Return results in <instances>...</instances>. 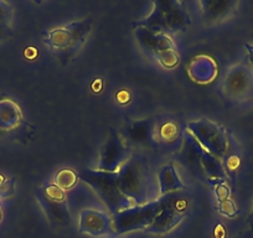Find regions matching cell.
Returning a JSON list of instances; mask_svg holds the SVG:
<instances>
[{"label": "cell", "instance_id": "cell-23", "mask_svg": "<svg viewBox=\"0 0 253 238\" xmlns=\"http://www.w3.org/2000/svg\"><path fill=\"white\" fill-rule=\"evenodd\" d=\"M247 225L250 226V231H251V233H252L253 232V208H252V211H251L250 216H248V218H247Z\"/></svg>", "mask_w": 253, "mask_h": 238}, {"label": "cell", "instance_id": "cell-14", "mask_svg": "<svg viewBox=\"0 0 253 238\" xmlns=\"http://www.w3.org/2000/svg\"><path fill=\"white\" fill-rule=\"evenodd\" d=\"M158 183H159L160 195L163 196L184 189V184L179 179L176 170L172 165H167L163 167L162 171L158 175Z\"/></svg>", "mask_w": 253, "mask_h": 238}, {"label": "cell", "instance_id": "cell-13", "mask_svg": "<svg viewBox=\"0 0 253 238\" xmlns=\"http://www.w3.org/2000/svg\"><path fill=\"white\" fill-rule=\"evenodd\" d=\"M199 5L201 6L203 18L206 23L217 24L232 15L233 11L237 8L238 3L237 1H230V0H226V1L212 0V1H200Z\"/></svg>", "mask_w": 253, "mask_h": 238}, {"label": "cell", "instance_id": "cell-1", "mask_svg": "<svg viewBox=\"0 0 253 238\" xmlns=\"http://www.w3.org/2000/svg\"><path fill=\"white\" fill-rule=\"evenodd\" d=\"M154 184L147 159L139 155L130 157L118 171L119 190L134 206L152 202Z\"/></svg>", "mask_w": 253, "mask_h": 238}, {"label": "cell", "instance_id": "cell-24", "mask_svg": "<svg viewBox=\"0 0 253 238\" xmlns=\"http://www.w3.org/2000/svg\"><path fill=\"white\" fill-rule=\"evenodd\" d=\"M247 47L250 48V50H248V51H250V58H251V61L253 62V46H248L247 45Z\"/></svg>", "mask_w": 253, "mask_h": 238}, {"label": "cell", "instance_id": "cell-21", "mask_svg": "<svg viewBox=\"0 0 253 238\" xmlns=\"http://www.w3.org/2000/svg\"><path fill=\"white\" fill-rule=\"evenodd\" d=\"M225 236H226L225 230H223L222 226L218 225L215 230V237L216 238H225Z\"/></svg>", "mask_w": 253, "mask_h": 238}, {"label": "cell", "instance_id": "cell-7", "mask_svg": "<svg viewBox=\"0 0 253 238\" xmlns=\"http://www.w3.org/2000/svg\"><path fill=\"white\" fill-rule=\"evenodd\" d=\"M189 201L182 196L171 193L162 198V208L148 230L149 233L163 235L174 230L186 215Z\"/></svg>", "mask_w": 253, "mask_h": 238}, {"label": "cell", "instance_id": "cell-11", "mask_svg": "<svg viewBox=\"0 0 253 238\" xmlns=\"http://www.w3.org/2000/svg\"><path fill=\"white\" fill-rule=\"evenodd\" d=\"M79 231L84 235L92 237H102L107 235H114L113 218L101 211L87 208L80 215Z\"/></svg>", "mask_w": 253, "mask_h": 238}, {"label": "cell", "instance_id": "cell-18", "mask_svg": "<svg viewBox=\"0 0 253 238\" xmlns=\"http://www.w3.org/2000/svg\"><path fill=\"white\" fill-rule=\"evenodd\" d=\"M217 210L220 211L223 216H227V217H233V216H236V213H237V207L233 205V202L230 198H227V200L225 201H221Z\"/></svg>", "mask_w": 253, "mask_h": 238}, {"label": "cell", "instance_id": "cell-9", "mask_svg": "<svg viewBox=\"0 0 253 238\" xmlns=\"http://www.w3.org/2000/svg\"><path fill=\"white\" fill-rule=\"evenodd\" d=\"M252 89L253 74L245 65L232 67L223 79V96L230 101H241L246 98Z\"/></svg>", "mask_w": 253, "mask_h": 238}, {"label": "cell", "instance_id": "cell-2", "mask_svg": "<svg viewBox=\"0 0 253 238\" xmlns=\"http://www.w3.org/2000/svg\"><path fill=\"white\" fill-rule=\"evenodd\" d=\"M190 25V16L181 1H155L149 16L133 23L135 29L143 28L155 33L184 31Z\"/></svg>", "mask_w": 253, "mask_h": 238}, {"label": "cell", "instance_id": "cell-15", "mask_svg": "<svg viewBox=\"0 0 253 238\" xmlns=\"http://www.w3.org/2000/svg\"><path fill=\"white\" fill-rule=\"evenodd\" d=\"M126 133L133 142L147 143L153 140V138L155 137V127L152 120L145 119V120H138L128 125Z\"/></svg>", "mask_w": 253, "mask_h": 238}, {"label": "cell", "instance_id": "cell-22", "mask_svg": "<svg viewBox=\"0 0 253 238\" xmlns=\"http://www.w3.org/2000/svg\"><path fill=\"white\" fill-rule=\"evenodd\" d=\"M8 34H9L8 25H1V24H0V40L5 39L6 36H8Z\"/></svg>", "mask_w": 253, "mask_h": 238}, {"label": "cell", "instance_id": "cell-25", "mask_svg": "<svg viewBox=\"0 0 253 238\" xmlns=\"http://www.w3.org/2000/svg\"><path fill=\"white\" fill-rule=\"evenodd\" d=\"M241 238H253V237L251 235H246V236H243V237H241Z\"/></svg>", "mask_w": 253, "mask_h": 238}, {"label": "cell", "instance_id": "cell-19", "mask_svg": "<svg viewBox=\"0 0 253 238\" xmlns=\"http://www.w3.org/2000/svg\"><path fill=\"white\" fill-rule=\"evenodd\" d=\"M11 14H13L11 6L8 3L0 1V24L1 25H8L11 19Z\"/></svg>", "mask_w": 253, "mask_h": 238}, {"label": "cell", "instance_id": "cell-5", "mask_svg": "<svg viewBox=\"0 0 253 238\" xmlns=\"http://www.w3.org/2000/svg\"><path fill=\"white\" fill-rule=\"evenodd\" d=\"M135 36L143 50L157 60L164 69L171 70L179 64V55L169 35L163 33L135 29Z\"/></svg>", "mask_w": 253, "mask_h": 238}, {"label": "cell", "instance_id": "cell-17", "mask_svg": "<svg viewBox=\"0 0 253 238\" xmlns=\"http://www.w3.org/2000/svg\"><path fill=\"white\" fill-rule=\"evenodd\" d=\"M155 135H157L162 142L170 144V143L179 139V129H177V125L175 124L174 122L168 120V122H165L159 129L155 130Z\"/></svg>", "mask_w": 253, "mask_h": 238}, {"label": "cell", "instance_id": "cell-20", "mask_svg": "<svg viewBox=\"0 0 253 238\" xmlns=\"http://www.w3.org/2000/svg\"><path fill=\"white\" fill-rule=\"evenodd\" d=\"M216 194H217V198H218V201H225L228 198V189L226 188L223 184H221V185L217 186V190H216Z\"/></svg>", "mask_w": 253, "mask_h": 238}, {"label": "cell", "instance_id": "cell-8", "mask_svg": "<svg viewBox=\"0 0 253 238\" xmlns=\"http://www.w3.org/2000/svg\"><path fill=\"white\" fill-rule=\"evenodd\" d=\"M194 140L203 150L216 158H221L227 149V138L225 128L208 119H201L189 124Z\"/></svg>", "mask_w": 253, "mask_h": 238}, {"label": "cell", "instance_id": "cell-6", "mask_svg": "<svg viewBox=\"0 0 253 238\" xmlns=\"http://www.w3.org/2000/svg\"><path fill=\"white\" fill-rule=\"evenodd\" d=\"M162 208V198L142 206H134L113 215L114 235H124L132 231L148 230Z\"/></svg>", "mask_w": 253, "mask_h": 238}, {"label": "cell", "instance_id": "cell-12", "mask_svg": "<svg viewBox=\"0 0 253 238\" xmlns=\"http://www.w3.org/2000/svg\"><path fill=\"white\" fill-rule=\"evenodd\" d=\"M36 198L47 217L48 222L53 227H65L71 223V216H70L69 207H67V200H52L48 198L42 193L41 188L36 190Z\"/></svg>", "mask_w": 253, "mask_h": 238}, {"label": "cell", "instance_id": "cell-3", "mask_svg": "<svg viewBox=\"0 0 253 238\" xmlns=\"http://www.w3.org/2000/svg\"><path fill=\"white\" fill-rule=\"evenodd\" d=\"M91 19L75 21L69 25L52 29L43 34V42L58 56L70 58L79 52L91 33Z\"/></svg>", "mask_w": 253, "mask_h": 238}, {"label": "cell", "instance_id": "cell-26", "mask_svg": "<svg viewBox=\"0 0 253 238\" xmlns=\"http://www.w3.org/2000/svg\"><path fill=\"white\" fill-rule=\"evenodd\" d=\"M1 217H3V212H1V208H0V220H1Z\"/></svg>", "mask_w": 253, "mask_h": 238}, {"label": "cell", "instance_id": "cell-10", "mask_svg": "<svg viewBox=\"0 0 253 238\" xmlns=\"http://www.w3.org/2000/svg\"><path fill=\"white\" fill-rule=\"evenodd\" d=\"M128 148L123 143V139L113 129L109 132L108 139L104 143L101 153L98 170L109 172H118L121 167L129 159Z\"/></svg>", "mask_w": 253, "mask_h": 238}, {"label": "cell", "instance_id": "cell-4", "mask_svg": "<svg viewBox=\"0 0 253 238\" xmlns=\"http://www.w3.org/2000/svg\"><path fill=\"white\" fill-rule=\"evenodd\" d=\"M80 179L93 188L97 195L106 203V206H108L109 211L113 215L134 207V205L119 190L118 172L102 171L98 169L86 170L82 172Z\"/></svg>", "mask_w": 253, "mask_h": 238}, {"label": "cell", "instance_id": "cell-16", "mask_svg": "<svg viewBox=\"0 0 253 238\" xmlns=\"http://www.w3.org/2000/svg\"><path fill=\"white\" fill-rule=\"evenodd\" d=\"M77 179H79V176H77V174L74 170L62 169L55 175V183H53V185L58 186L63 191H66L69 189L74 188L75 184L77 183Z\"/></svg>", "mask_w": 253, "mask_h": 238}]
</instances>
